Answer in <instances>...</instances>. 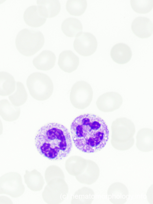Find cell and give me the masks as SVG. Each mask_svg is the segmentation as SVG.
I'll use <instances>...</instances> for the list:
<instances>
[{
	"instance_id": "3957f363",
	"label": "cell",
	"mask_w": 153,
	"mask_h": 204,
	"mask_svg": "<svg viewBox=\"0 0 153 204\" xmlns=\"http://www.w3.org/2000/svg\"><path fill=\"white\" fill-rule=\"evenodd\" d=\"M111 130V142L113 148L119 150L125 151L132 146L135 128L131 120L123 117L116 119L112 123Z\"/></svg>"
},
{
	"instance_id": "8992f818",
	"label": "cell",
	"mask_w": 153,
	"mask_h": 204,
	"mask_svg": "<svg viewBox=\"0 0 153 204\" xmlns=\"http://www.w3.org/2000/svg\"><path fill=\"white\" fill-rule=\"evenodd\" d=\"M93 92L91 86L87 82L80 81L72 86L70 94V100L75 108L83 110L90 105L93 99Z\"/></svg>"
},
{
	"instance_id": "8fae6325",
	"label": "cell",
	"mask_w": 153,
	"mask_h": 204,
	"mask_svg": "<svg viewBox=\"0 0 153 204\" xmlns=\"http://www.w3.org/2000/svg\"><path fill=\"white\" fill-rule=\"evenodd\" d=\"M79 63V57L70 50H65L59 54L58 65L63 71L70 73L75 70Z\"/></svg>"
},
{
	"instance_id": "ba28073f",
	"label": "cell",
	"mask_w": 153,
	"mask_h": 204,
	"mask_svg": "<svg viewBox=\"0 0 153 204\" xmlns=\"http://www.w3.org/2000/svg\"><path fill=\"white\" fill-rule=\"evenodd\" d=\"M73 43L75 50L81 56H89L96 51L97 42L95 37L88 32H81L75 36Z\"/></svg>"
},
{
	"instance_id": "484cf974",
	"label": "cell",
	"mask_w": 153,
	"mask_h": 204,
	"mask_svg": "<svg viewBox=\"0 0 153 204\" xmlns=\"http://www.w3.org/2000/svg\"><path fill=\"white\" fill-rule=\"evenodd\" d=\"M3 131L2 123L0 119V136L2 134Z\"/></svg>"
},
{
	"instance_id": "7c38bea8",
	"label": "cell",
	"mask_w": 153,
	"mask_h": 204,
	"mask_svg": "<svg viewBox=\"0 0 153 204\" xmlns=\"http://www.w3.org/2000/svg\"><path fill=\"white\" fill-rule=\"evenodd\" d=\"M37 3L39 15L46 19L56 16L60 10V4L58 0H37Z\"/></svg>"
},
{
	"instance_id": "7a4b0ae2",
	"label": "cell",
	"mask_w": 153,
	"mask_h": 204,
	"mask_svg": "<svg viewBox=\"0 0 153 204\" xmlns=\"http://www.w3.org/2000/svg\"><path fill=\"white\" fill-rule=\"evenodd\" d=\"M37 151L53 161L63 160L72 151L73 144L67 128L58 122L47 123L37 131L34 139Z\"/></svg>"
},
{
	"instance_id": "2e32d148",
	"label": "cell",
	"mask_w": 153,
	"mask_h": 204,
	"mask_svg": "<svg viewBox=\"0 0 153 204\" xmlns=\"http://www.w3.org/2000/svg\"><path fill=\"white\" fill-rule=\"evenodd\" d=\"M153 130L148 128L140 129L136 136V145L140 151L147 152L152 151L153 145Z\"/></svg>"
},
{
	"instance_id": "4fadbf2b",
	"label": "cell",
	"mask_w": 153,
	"mask_h": 204,
	"mask_svg": "<svg viewBox=\"0 0 153 204\" xmlns=\"http://www.w3.org/2000/svg\"><path fill=\"white\" fill-rule=\"evenodd\" d=\"M109 200L113 204H123L127 201L128 192L126 187L119 182L112 184L107 192Z\"/></svg>"
},
{
	"instance_id": "603a6c76",
	"label": "cell",
	"mask_w": 153,
	"mask_h": 204,
	"mask_svg": "<svg viewBox=\"0 0 153 204\" xmlns=\"http://www.w3.org/2000/svg\"><path fill=\"white\" fill-rule=\"evenodd\" d=\"M87 6L86 0H68L66 4V9L71 15L79 16L85 11Z\"/></svg>"
},
{
	"instance_id": "52a82bcc",
	"label": "cell",
	"mask_w": 153,
	"mask_h": 204,
	"mask_svg": "<svg viewBox=\"0 0 153 204\" xmlns=\"http://www.w3.org/2000/svg\"><path fill=\"white\" fill-rule=\"evenodd\" d=\"M25 188L21 175L16 172L4 174L0 177V194L18 197L24 193Z\"/></svg>"
},
{
	"instance_id": "cb8c5ba5",
	"label": "cell",
	"mask_w": 153,
	"mask_h": 204,
	"mask_svg": "<svg viewBox=\"0 0 153 204\" xmlns=\"http://www.w3.org/2000/svg\"><path fill=\"white\" fill-rule=\"evenodd\" d=\"M153 0H131L130 4L132 9L136 13L146 14L149 12L152 9Z\"/></svg>"
},
{
	"instance_id": "e0dca14e",
	"label": "cell",
	"mask_w": 153,
	"mask_h": 204,
	"mask_svg": "<svg viewBox=\"0 0 153 204\" xmlns=\"http://www.w3.org/2000/svg\"><path fill=\"white\" fill-rule=\"evenodd\" d=\"M23 18L25 23L32 27H38L42 26L46 20V18L40 16L37 6L36 5L30 6L25 10Z\"/></svg>"
},
{
	"instance_id": "d4e9b609",
	"label": "cell",
	"mask_w": 153,
	"mask_h": 204,
	"mask_svg": "<svg viewBox=\"0 0 153 204\" xmlns=\"http://www.w3.org/2000/svg\"><path fill=\"white\" fill-rule=\"evenodd\" d=\"M12 202L8 197L4 196H0V204L12 203Z\"/></svg>"
},
{
	"instance_id": "277c9868",
	"label": "cell",
	"mask_w": 153,
	"mask_h": 204,
	"mask_svg": "<svg viewBox=\"0 0 153 204\" xmlns=\"http://www.w3.org/2000/svg\"><path fill=\"white\" fill-rule=\"evenodd\" d=\"M45 39L40 31L24 28L17 34L15 45L18 51L26 56L35 54L43 47Z\"/></svg>"
},
{
	"instance_id": "6da1fadb",
	"label": "cell",
	"mask_w": 153,
	"mask_h": 204,
	"mask_svg": "<svg viewBox=\"0 0 153 204\" xmlns=\"http://www.w3.org/2000/svg\"><path fill=\"white\" fill-rule=\"evenodd\" d=\"M70 132L75 147L87 154L101 151L109 138L106 121L99 115L91 113H82L75 117L71 124Z\"/></svg>"
},
{
	"instance_id": "ffe728a7",
	"label": "cell",
	"mask_w": 153,
	"mask_h": 204,
	"mask_svg": "<svg viewBox=\"0 0 153 204\" xmlns=\"http://www.w3.org/2000/svg\"><path fill=\"white\" fill-rule=\"evenodd\" d=\"M15 88L16 82L13 76L8 72H0V96H9Z\"/></svg>"
},
{
	"instance_id": "d6986e66",
	"label": "cell",
	"mask_w": 153,
	"mask_h": 204,
	"mask_svg": "<svg viewBox=\"0 0 153 204\" xmlns=\"http://www.w3.org/2000/svg\"><path fill=\"white\" fill-rule=\"evenodd\" d=\"M61 29L66 36L73 37L82 32L83 26L79 20L74 18L69 17L63 21L61 24Z\"/></svg>"
},
{
	"instance_id": "9a60e30c",
	"label": "cell",
	"mask_w": 153,
	"mask_h": 204,
	"mask_svg": "<svg viewBox=\"0 0 153 204\" xmlns=\"http://www.w3.org/2000/svg\"><path fill=\"white\" fill-rule=\"evenodd\" d=\"M56 59V57L54 53L50 50H45L34 58L32 63L37 69L47 71L54 67Z\"/></svg>"
},
{
	"instance_id": "9c48e42d",
	"label": "cell",
	"mask_w": 153,
	"mask_h": 204,
	"mask_svg": "<svg viewBox=\"0 0 153 204\" xmlns=\"http://www.w3.org/2000/svg\"><path fill=\"white\" fill-rule=\"evenodd\" d=\"M122 102V98L118 93L109 92L100 96L96 102V105L101 111L109 112L119 108Z\"/></svg>"
},
{
	"instance_id": "44dd1931",
	"label": "cell",
	"mask_w": 153,
	"mask_h": 204,
	"mask_svg": "<svg viewBox=\"0 0 153 204\" xmlns=\"http://www.w3.org/2000/svg\"><path fill=\"white\" fill-rule=\"evenodd\" d=\"M24 177L25 182L27 187L33 191H38V185H40L43 186V185L40 183L44 184L42 176L36 169L31 171L26 170Z\"/></svg>"
},
{
	"instance_id": "5bb4252c",
	"label": "cell",
	"mask_w": 153,
	"mask_h": 204,
	"mask_svg": "<svg viewBox=\"0 0 153 204\" xmlns=\"http://www.w3.org/2000/svg\"><path fill=\"white\" fill-rule=\"evenodd\" d=\"M110 55L113 60L119 64H124L131 60L132 53L130 47L123 43L114 45L112 47Z\"/></svg>"
},
{
	"instance_id": "7402d4cb",
	"label": "cell",
	"mask_w": 153,
	"mask_h": 204,
	"mask_svg": "<svg viewBox=\"0 0 153 204\" xmlns=\"http://www.w3.org/2000/svg\"><path fill=\"white\" fill-rule=\"evenodd\" d=\"M28 94L24 85L21 82H16V89L15 92L9 96L8 98L14 106L19 107L24 104L28 98Z\"/></svg>"
},
{
	"instance_id": "ac0fdd59",
	"label": "cell",
	"mask_w": 153,
	"mask_h": 204,
	"mask_svg": "<svg viewBox=\"0 0 153 204\" xmlns=\"http://www.w3.org/2000/svg\"><path fill=\"white\" fill-rule=\"evenodd\" d=\"M20 112L19 107L14 106L7 100H0V115L4 120L11 122L17 120Z\"/></svg>"
},
{
	"instance_id": "30bf717a",
	"label": "cell",
	"mask_w": 153,
	"mask_h": 204,
	"mask_svg": "<svg viewBox=\"0 0 153 204\" xmlns=\"http://www.w3.org/2000/svg\"><path fill=\"white\" fill-rule=\"evenodd\" d=\"M131 28L134 33L141 38H146L151 36L153 32V24L148 18L138 16L133 21Z\"/></svg>"
},
{
	"instance_id": "5b68a950",
	"label": "cell",
	"mask_w": 153,
	"mask_h": 204,
	"mask_svg": "<svg viewBox=\"0 0 153 204\" xmlns=\"http://www.w3.org/2000/svg\"><path fill=\"white\" fill-rule=\"evenodd\" d=\"M26 85L31 96L38 101L47 99L53 92L54 86L51 80L43 73L31 74L27 79Z\"/></svg>"
}]
</instances>
